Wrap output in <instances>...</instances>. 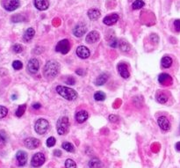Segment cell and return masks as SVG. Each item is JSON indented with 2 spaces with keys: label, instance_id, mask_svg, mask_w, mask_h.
I'll use <instances>...</instances> for the list:
<instances>
[{
  "label": "cell",
  "instance_id": "obj_1",
  "mask_svg": "<svg viewBox=\"0 0 180 168\" xmlns=\"http://www.w3.org/2000/svg\"><path fill=\"white\" fill-rule=\"evenodd\" d=\"M60 72V63L57 61L49 60L43 68V75L47 79L55 78Z\"/></svg>",
  "mask_w": 180,
  "mask_h": 168
},
{
  "label": "cell",
  "instance_id": "obj_2",
  "mask_svg": "<svg viewBox=\"0 0 180 168\" xmlns=\"http://www.w3.org/2000/svg\"><path fill=\"white\" fill-rule=\"evenodd\" d=\"M56 92L59 95L64 98L65 100L70 101L77 100L78 97L77 92L74 89L67 87V86H58L56 87Z\"/></svg>",
  "mask_w": 180,
  "mask_h": 168
},
{
  "label": "cell",
  "instance_id": "obj_3",
  "mask_svg": "<svg viewBox=\"0 0 180 168\" xmlns=\"http://www.w3.org/2000/svg\"><path fill=\"white\" fill-rule=\"evenodd\" d=\"M56 129L59 135H66L70 130V121L67 116L61 117L56 123Z\"/></svg>",
  "mask_w": 180,
  "mask_h": 168
},
{
  "label": "cell",
  "instance_id": "obj_4",
  "mask_svg": "<svg viewBox=\"0 0 180 168\" xmlns=\"http://www.w3.org/2000/svg\"><path fill=\"white\" fill-rule=\"evenodd\" d=\"M49 129V122L48 120L40 118L38 119L34 125V130L37 134L39 135H44Z\"/></svg>",
  "mask_w": 180,
  "mask_h": 168
},
{
  "label": "cell",
  "instance_id": "obj_5",
  "mask_svg": "<svg viewBox=\"0 0 180 168\" xmlns=\"http://www.w3.org/2000/svg\"><path fill=\"white\" fill-rule=\"evenodd\" d=\"M55 50L59 53H62L63 55L69 53V51L71 50V44H70V41L68 40L64 39V40H60L59 43H57L56 47H55Z\"/></svg>",
  "mask_w": 180,
  "mask_h": 168
},
{
  "label": "cell",
  "instance_id": "obj_6",
  "mask_svg": "<svg viewBox=\"0 0 180 168\" xmlns=\"http://www.w3.org/2000/svg\"><path fill=\"white\" fill-rule=\"evenodd\" d=\"M19 0H4L3 6L8 11H15L19 7Z\"/></svg>",
  "mask_w": 180,
  "mask_h": 168
},
{
  "label": "cell",
  "instance_id": "obj_7",
  "mask_svg": "<svg viewBox=\"0 0 180 168\" xmlns=\"http://www.w3.org/2000/svg\"><path fill=\"white\" fill-rule=\"evenodd\" d=\"M44 162H45V156L43 153H40V152L34 154L31 160V164L34 167H39L40 165H42Z\"/></svg>",
  "mask_w": 180,
  "mask_h": 168
},
{
  "label": "cell",
  "instance_id": "obj_8",
  "mask_svg": "<svg viewBox=\"0 0 180 168\" xmlns=\"http://www.w3.org/2000/svg\"><path fill=\"white\" fill-rule=\"evenodd\" d=\"M40 63L36 58H32L27 63V71L30 74H36L39 71Z\"/></svg>",
  "mask_w": 180,
  "mask_h": 168
},
{
  "label": "cell",
  "instance_id": "obj_9",
  "mask_svg": "<svg viewBox=\"0 0 180 168\" xmlns=\"http://www.w3.org/2000/svg\"><path fill=\"white\" fill-rule=\"evenodd\" d=\"M157 123H158V126L160 127V129L163 131L170 130L171 126L169 119L164 115H162L157 119Z\"/></svg>",
  "mask_w": 180,
  "mask_h": 168
},
{
  "label": "cell",
  "instance_id": "obj_10",
  "mask_svg": "<svg viewBox=\"0 0 180 168\" xmlns=\"http://www.w3.org/2000/svg\"><path fill=\"white\" fill-rule=\"evenodd\" d=\"M24 144L26 148H28L30 150H34V149H36L40 146V140L37 139V138H34V137H28L25 139L24 141Z\"/></svg>",
  "mask_w": 180,
  "mask_h": 168
},
{
  "label": "cell",
  "instance_id": "obj_11",
  "mask_svg": "<svg viewBox=\"0 0 180 168\" xmlns=\"http://www.w3.org/2000/svg\"><path fill=\"white\" fill-rule=\"evenodd\" d=\"M86 31H87L86 25L85 23H79L73 29V34L77 37H82L86 33Z\"/></svg>",
  "mask_w": 180,
  "mask_h": 168
},
{
  "label": "cell",
  "instance_id": "obj_12",
  "mask_svg": "<svg viewBox=\"0 0 180 168\" xmlns=\"http://www.w3.org/2000/svg\"><path fill=\"white\" fill-rule=\"evenodd\" d=\"M77 55L82 59H87L90 57V50L87 47L85 46H79L77 49Z\"/></svg>",
  "mask_w": 180,
  "mask_h": 168
},
{
  "label": "cell",
  "instance_id": "obj_13",
  "mask_svg": "<svg viewBox=\"0 0 180 168\" xmlns=\"http://www.w3.org/2000/svg\"><path fill=\"white\" fill-rule=\"evenodd\" d=\"M117 69L119 71V73L120 74V76L124 78H128L130 77V73L128 72V65L124 63H120L118 64Z\"/></svg>",
  "mask_w": 180,
  "mask_h": 168
},
{
  "label": "cell",
  "instance_id": "obj_14",
  "mask_svg": "<svg viewBox=\"0 0 180 168\" xmlns=\"http://www.w3.org/2000/svg\"><path fill=\"white\" fill-rule=\"evenodd\" d=\"M16 159L19 166H24L27 161V154L24 150H19L16 154Z\"/></svg>",
  "mask_w": 180,
  "mask_h": 168
},
{
  "label": "cell",
  "instance_id": "obj_15",
  "mask_svg": "<svg viewBox=\"0 0 180 168\" xmlns=\"http://www.w3.org/2000/svg\"><path fill=\"white\" fill-rule=\"evenodd\" d=\"M158 82L163 86H170L172 82V78L167 73H162L158 77Z\"/></svg>",
  "mask_w": 180,
  "mask_h": 168
},
{
  "label": "cell",
  "instance_id": "obj_16",
  "mask_svg": "<svg viewBox=\"0 0 180 168\" xmlns=\"http://www.w3.org/2000/svg\"><path fill=\"white\" fill-rule=\"evenodd\" d=\"M88 117H89V114H88V112L85 111V110H80V111H78L77 113L76 114V115H75L76 121L78 123L85 122L88 119Z\"/></svg>",
  "mask_w": 180,
  "mask_h": 168
},
{
  "label": "cell",
  "instance_id": "obj_17",
  "mask_svg": "<svg viewBox=\"0 0 180 168\" xmlns=\"http://www.w3.org/2000/svg\"><path fill=\"white\" fill-rule=\"evenodd\" d=\"M118 20H119V15L117 13H113V14H111V15L105 16L104 18L103 22L107 26H113L118 21Z\"/></svg>",
  "mask_w": 180,
  "mask_h": 168
},
{
  "label": "cell",
  "instance_id": "obj_18",
  "mask_svg": "<svg viewBox=\"0 0 180 168\" xmlns=\"http://www.w3.org/2000/svg\"><path fill=\"white\" fill-rule=\"evenodd\" d=\"M34 6L40 11H45L49 6L48 0H34Z\"/></svg>",
  "mask_w": 180,
  "mask_h": 168
},
{
  "label": "cell",
  "instance_id": "obj_19",
  "mask_svg": "<svg viewBox=\"0 0 180 168\" xmlns=\"http://www.w3.org/2000/svg\"><path fill=\"white\" fill-rule=\"evenodd\" d=\"M99 40V33L97 31H91L88 34L85 38V40L88 43H95Z\"/></svg>",
  "mask_w": 180,
  "mask_h": 168
},
{
  "label": "cell",
  "instance_id": "obj_20",
  "mask_svg": "<svg viewBox=\"0 0 180 168\" xmlns=\"http://www.w3.org/2000/svg\"><path fill=\"white\" fill-rule=\"evenodd\" d=\"M172 63H173V59L171 57H169V55H165V57H163L161 60V65L164 69L171 68Z\"/></svg>",
  "mask_w": 180,
  "mask_h": 168
},
{
  "label": "cell",
  "instance_id": "obj_21",
  "mask_svg": "<svg viewBox=\"0 0 180 168\" xmlns=\"http://www.w3.org/2000/svg\"><path fill=\"white\" fill-rule=\"evenodd\" d=\"M34 34H35L34 29L32 28V27H29V28H28V29H26V31L24 33L23 40H24L25 41H26V43H27V41H30V40L34 38Z\"/></svg>",
  "mask_w": 180,
  "mask_h": 168
},
{
  "label": "cell",
  "instance_id": "obj_22",
  "mask_svg": "<svg viewBox=\"0 0 180 168\" xmlns=\"http://www.w3.org/2000/svg\"><path fill=\"white\" fill-rule=\"evenodd\" d=\"M88 17L91 19V20H97L99 19L101 15L100 13V11L99 9H96V8H91L88 11Z\"/></svg>",
  "mask_w": 180,
  "mask_h": 168
},
{
  "label": "cell",
  "instance_id": "obj_23",
  "mask_svg": "<svg viewBox=\"0 0 180 168\" xmlns=\"http://www.w3.org/2000/svg\"><path fill=\"white\" fill-rule=\"evenodd\" d=\"M156 100L161 104H165L169 100V96L163 91H159L156 93Z\"/></svg>",
  "mask_w": 180,
  "mask_h": 168
},
{
  "label": "cell",
  "instance_id": "obj_24",
  "mask_svg": "<svg viewBox=\"0 0 180 168\" xmlns=\"http://www.w3.org/2000/svg\"><path fill=\"white\" fill-rule=\"evenodd\" d=\"M107 79H108V76L105 73L100 74L98 78H97V79L95 80V84L97 86H103L104 84L106 83Z\"/></svg>",
  "mask_w": 180,
  "mask_h": 168
},
{
  "label": "cell",
  "instance_id": "obj_25",
  "mask_svg": "<svg viewBox=\"0 0 180 168\" xmlns=\"http://www.w3.org/2000/svg\"><path fill=\"white\" fill-rule=\"evenodd\" d=\"M118 46L120 47V50H121L122 52H128V51H130V49H131L130 44L128 43V41L124 40H120V43H119V45H118Z\"/></svg>",
  "mask_w": 180,
  "mask_h": 168
},
{
  "label": "cell",
  "instance_id": "obj_26",
  "mask_svg": "<svg viewBox=\"0 0 180 168\" xmlns=\"http://www.w3.org/2000/svg\"><path fill=\"white\" fill-rule=\"evenodd\" d=\"M89 167L90 168H100L101 167V162L99 159L93 158L89 162Z\"/></svg>",
  "mask_w": 180,
  "mask_h": 168
},
{
  "label": "cell",
  "instance_id": "obj_27",
  "mask_svg": "<svg viewBox=\"0 0 180 168\" xmlns=\"http://www.w3.org/2000/svg\"><path fill=\"white\" fill-rule=\"evenodd\" d=\"M144 5H145V3L142 1V0H135L132 5V7L134 10H139V9L142 8L144 6Z\"/></svg>",
  "mask_w": 180,
  "mask_h": 168
},
{
  "label": "cell",
  "instance_id": "obj_28",
  "mask_svg": "<svg viewBox=\"0 0 180 168\" xmlns=\"http://www.w3.org/2000/svg\"><path fill=\"white\" fill-rule=\"evenodd\" d=\"M26 104H23V105H20L19 107H18V109L16 110V116L17 117H21L23 115H24V113L26 112Z\"/></svg>",
  "mask_w": 180,
  "mask_h": 168
},
{
  "label": "cell",
  "instance_id": "obj_29",
  "mask_svg": "<svg viewBox=\"0 0 180 168\" xmlns=\"http://www.w3.org/2000/svg\"><path fill=\"white\" fill-rule=\"evenodd\" d=\"M62 146L66 151H69V152H73L75 150L74 145L71 143H69V142H64Z\"/></svg>",
  "mask_w": 180,
  "mask_h": 168
},
{
  "label": "cell",
  "instance_id": "obj_30",
  "mask_svg": "<svg viewBox=\"0 0 180 168\" xmlns=\"http://www.w3.org/2000/svg\"><path fill=\"white\" fill-rule=\"evenodd\" d=\"M94 99L97 101H102L105 99V94L103 92H97L94 93Z\"/></svg>",
  "mask_w": 180,
  "mask_h": 168
},
{
  "label": "cell",
  "instance_id": "obj_31",
  "mask_svg": "<svg viewBox=\"0 0 180 168\" xmlns=\"http://www.w3.org/2000/svg\"><path fill=\"white\" fill-rule=\"evenodd\" d=\"M65 167L66 168H77V164L73 159H69L65 162Z\"/></svg>",
  "mask_w": 180,
  "mask_h": 168
},
{
  "label": "cell",
  "instance_id": "obj_32",
  "mask_svg": "<svg viewBox=\"0 0 180 168\" xmlns=\"http://www.w3.org/2000/svg\"><path fill=\"white\" fill-rule=\"evenodd\" d=\"M6 144V135L5 132H0V148L5 146Z\"/></svg>",
  "mask_w": 180,
  "mask_h": 168
},
{
  "label": "cell",
  "instance_id": "obj_33",
  "mask_svg": "<svg viewBox=\"0 0 180 168\" xmlns=\"http://www.w3.org/2000/svg\"><path fill=\"white\" fill-rule=\"evenodd\" d=\"M24 20H25V18L22 15H20V14H16V15L11 17V21L14 22V23L21 22V21H24Z\"/></svg>",
  "mask_w": 180,
  "mask_h": 168
},
{
  "label": "cell",
  "instance_id": "obj_34",
  "mask_svg": "<svg viewBox=\"0 0 180 168\" xmlns=\"http://www.w3.org/2000/svg\"><path fill=\"white\" fill-rule=\"evenodd\" d=\"M8 114V109L5 107L0 106V119L5 117Z\"/></svg>",
  "mask_w": 180,
  "mask_h": 168
},
{
  "label": "cell",
  "instance_id": "obj_35",
  "mask_svg": "<svg viewBox=\"0 0 180 168\" xmlns=\"http://www.w3.org/2000/svg\"><path fill=\"white\" fill-rule=\"evenodd\" d=\"M12 67H13V69H16V71H19V69H22L23 63L20 61L16 60V61H14V62L12 63Z\"/></svg>",
  "mask_w": 180,
  "mask_h": 168
},
{
  "label": "cell",
  "instance_id": "obj_36",
  "mask_svg": "<svg viewBox=\"0 0 180 168\" xmlns=\"http://www.w3.org/2000/svg\"><path fill=\"white\" fill-rule=\"evenodd\" d=\"M12 50L16 54H19L23 51V47L20 44H14L12 46Z\"/></svg>",
  "mask_w": 180,
  "mask_h": 168
},
{
  "label": "cell",
  "instance_id": "obj_37",
  "mask_svg": "<svg viewBox=\"0 0 180 168\" xmlns=\"http://www.w3.org/2000/svg\"><path fill=\"white\" fill-rule=\"evenodd\" d=\"M55 143H56V140H55V138L51 136V137L48 138V140H47V146L48 147H53L55 144Z\"/></svg>",
  "mask_w": 180,
  "mask_h": 168
},
{
  "label": "cell",
  "instance_id": "obj_38",
  "mask_svg": "<svg viewBox=\"0 0 180 168\" xmlns=\"http://www.w3.org/2000/svg\"><path fill=\"white\" fill-rule=\"evenodd\" d=\"M173 27L176 32L179 33L180 32V20H176L173 22Z\"/></svg>",
  "mask_w": 180,
  "mask_h": 168
},
{
  "label": "cell",
  "instance_id": "obj_39",
  "mask_svg": "<svg viewBox=\"0 0 180 168\" xmlns=\"http://www.w3.org/2000/svg\"><path fill=\"white\" fill-rule=\"evenodd\" d=\"M109 45H110L111 47H112V48H117L118 45H119V41H118V40H117L116 38H114L113 40H110Z\"/></svg>",
  "mask_w": 180,
  "mask_h": 168
},
{
  "label": "cell",
  "instance_id": "obj_40",
  "mask_svg": "<svg viewBox=\"0 0 180 168\" xmlns=\"http://www.w3.org/2000/svg\"><path fill=\"white\" fill-rule=\"evenodd\" d=\"M65 83L67 84V85H71V86H74L75 85V83H76V80L74 79V78H72V77H70L66 81H65Z\"/></svg>",
  "mask_w": 180,
  "mask_h": 168
},
{
  "label": "cell",
  "instance_id": "obj_41",
  "mask_svg": "<svg viewBox=\"0 0 180 168\" xmlns=\"http://www.w3.org/2000/svg\"><path fill=\"white\" fill-rule=\"evenodd\" d=\"M150 40L153 41V43H157L158 40H159V38H158V36L156 34H151L150 35Z\"/></svg>",
  "mask_w": 180,
  "mask_h": 168
},
{
  "label": "cell",
  "instance_id": "obj_42",
  "mask_svg": "<svg viewBox=\"0 0 180 168\" xmlns=\"http://www.w3.org/2000/svg\"><path fill=\"white\" fill-rule=\"evenodd\" d=\"M109 121L111 122H117L119 121V118L114 115H109Z\"/></svg>",
  "mask_w": 180,
  "mask_h": 168
},
{
  "label": "cell",
  "instance_id": "obj_43",
  "mask_svg": "<svg viewBox=\"0 0 180 168\" xmlns=\"http://www.w3.org/2000/svg\"><path fill=\"white\" fill-rule=\"evenodd\" d=\"M54 156H56V157H61L62 156V151L60 150H54Z\"/></svg>",
  "mask_w": 180,
  "mask_h": 168
},
{
  "label": "cell",
  "instance_id": "obj_44",
  "mask_svg": "<svg viewBox=\"0 0 180 168\" xmlns=\"http://www.w3.org/2000/svg\"><path fill=\"white\" fill-rule=\"evenodd\" d=\"M76 72H77V74H78V75H80V76H83V75H85V72H84V69H77V71H76Z\"/></svg>",
  "mask_w": 180,
  "mask_h": 168
},
{
  "label": "cell",
  "instance_id": "obj_45",
  "mask_svg": "<svg viewBox=\"0 0 180 168\" xmlns=\"http://www.w3.org/2000/svg\"><path fill=\"white\" fill-rule=\"evenodd\" d=\"M40 107H41V105L40 103H35L33 105V108H34V109H39Z\"/></svg>",
  "mask_w": 180,
  "mask_h": 168
},
{
  "label": "cell",
  "instance_id": "obj_46",
  "mask_svg": "<svg viewBox=\"0 0 180 168\" xmlns=\"http://www.w3.org/2000/svg\"><path fill=\"white\" fill-rule=\"evenodd\" d=\"M176 148H177V150H179V151H180V142L177 143V144H176Z\"/></svg>",
  "mask_w": 180,
  "mask_h": 168
}]
</instances>
